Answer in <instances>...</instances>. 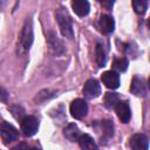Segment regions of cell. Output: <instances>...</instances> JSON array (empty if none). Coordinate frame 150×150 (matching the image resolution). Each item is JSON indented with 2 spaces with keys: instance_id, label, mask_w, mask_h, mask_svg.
<instances>
[{
  "instance_id": "obj_1",
  "label": "cell",
  "mask_w": 150,
  "mask_h": 150,
  "mask_svg": "<svg viewBox=\"0 0 150 150\" xmlns=\"http://www.w3.org/2000/svg\"><path fill=\"white\" fill-rule=\"evenodd\" d=\"M32 42H33V25H32L30 19H27L19 35V41H18V47H16L18 55L20 56L25 55L29 50Z\"/></svg>"
},
{
  "instance_id": "obj_2",
  "label": "cell",
  "mask_w": 150,
  "mask_h": 150,
  "mask_svg": "<svg viewBox=\"0 0 150 150\" xmlns=\"http://www.w3.org/2000/svg\"><path fill=\"white\" fill-rule=\"evenodd\" d=\"M55 15H56V20H57V23H59L62 35L66 36L67 39H73V36H74L73 25H71V19H70L68 12L63 8H59L56 11Z\"/></svg>"
},
{
  "instance_id": "obj_3",
  "label": "cell",
  "mask_w": 150,
  "mask_h": 150,
  "mask_svg": "<svg viewBox=\"0 0 150 150\" xmlns=\"http://www.w3.org/2000/svg\"><path fill=\"white\" fill-rule=\"evenodd\" d=\"M0 136L5 144H9L18 139L19 131L12 124H9L7 122H2V123H0Z\"/></svg>"
},
{
  "instance_id": "obj_4",
  "label": "cell",
  "mask_w": 150,
  "mask_h": 150,
  "mask_svg": "<svg viewBox=\"0 0 150 150\" xmlns=\"http://www.w3.org/2000/svg\"><path fill=\"white\" fill-rule=\"evenodd\" d=\"M39 128V121L35 116H26L21 121V131L25 136H33Z\"/></svg>"
},
{
  "instance_id": "obj_5",
  "label": "cell",
  "mask_w": 150,
  "mask_h": 150,
  "mask_svg": "<svg viewBox=\"0 0 150 150\" xmlns=\"http://www.w3.org/2000/svg\"><path fill=\"white\" fill-rule=\"evenodd\" d=\"M88 112V105L87 103L81 100V98H76L71 102L70 104V114L74 118H83Z\"/></svg>"
},
{
  "instance_id": "obj_6",
  "label": "cell",
  "mask_w": 150,
  "mask_h": 150,
  "mask_svg": "<svg viewBox=\"0 0 150 150\" xmlns=\"http://www.w3.org/2000/svg\"><path fill=\"white\" fill-rule=\"evenodd\" d=\"M103 84L109 89H116L120 86V75L114 70L104 71L101 76Z\"/></svg>"
},
{
  "instance_id": "obj_7",
  "label": "cell",
  "mask_w": 150,
  "mask_h": 150,
  "mask_svg": "<svg viewBox=\"0 0 150 150\" xmlns=\"http://www.w3.org/2000/svg\"><path fill=\"white\" fill-rule=\"evenodd\" d=\"M83 94L88 98H95L101 94V87L95 79H90L84 83Z\"/></svg>"
},
{
  "instance_id": "obj_8",
  "label": "cell",
  "mask_w": 150,
  "mask_h": 150,
  "mask_svg": "<svg viewBox=\"0 0 150 150\" xmlns=\"http://www.w3.org/2000/svg\"><path fill=\"white\" fill-rule=\"evenodd\" d=\"M129 144H130L131 150H148L149 139L143 134H136L130 138Z\"/></svg>"
},
{
  "instance_id": "obj_9",
  "label": "cell",
  "mask_w": 150,
  "mask_h": 150,
  "mask_svg": "<svg viewBox=\"0 0 150 150\" xmlns=\"http://www.w3.org/2000/svg\"><path fill=\"white\" fill-rule=\"evenodd\" d=\"M115 110H116V114L120 118L121 122L123 123H128L130 121V117H131V110L129 108V104L127 102H122V101H118V103L115 105Z\"/></svg>"
},
{
  "instance_id": "obj_10",
  "label": "cell",
  "mask_w": 150,
  "mask_h": 150,
  "mask_svg": "<svg viewBox=\"0 0 150 150\" xmlns=\"http://www.w3.org/2000/svg\"><path fill=\"white\" fill-rule=\"evenodd\" d=\"M100 28L104 34H110L115 29V21L110 15H102L100 18Z\"/></svg>"
},
{
  "instance_id": "obj_11",
  "label": "cell",
  "mask_w": 150,
  "mask_h": 150,
  "mask_svg": "<svg viewBox=\"0 0 150 150\" xmlns=\"http://www.w3.org/2000/svg\"><path fill=\"white\" fill-rule=\"evenodd\" d=\"M71 7H73V11L79 16H86L89 13V9H90L89 2L86 1V0H75V1H73Z\"/></svg>"
},
{
  "instance_id": "obj_12",
  "label": "cell",
  "mask_w": 150,
  "mask_h": 150,
  "mask_svg": "<svg viewBox=\"0 0 150 150\" xmlns=\"http://www.w3.org/2000/svg\"><path fill=\"white\" fill-rule=\"evenodd\" d=\"M79 144H80V148L81 150H98L96 143L94 142L93 137L87 135V134H83L80 136L79 138Z\"/></svg>"
},
{
  "instance_id": "obj_13",
  "label": "cell",
  "mask_w": 150,
  "mask_h": 150,
  "mask_svg": "<svg viewBox=\"0 0 150 150\" xmlns=\"http://www.w3.org/2000/svg\"><path fill=\"white\" fill-rule=\"evenodd\" d=\"M95 61L97 63L98 67H104L105 62H107V53L104 49L103 43L97 42L96 43V48H95Z\"/></svg>"
},
{
  "instance_id": "obj_14",
  "label": "cell",
  "mask_w": 150,
  "mask_h": 150,
  "mask_svg": "<svg viewBox=\"0 0 150 150\" xmlns=\"http://www.w3.org/2000/svg\"><path fill=\"white\" fill-rule=\"evenodd\" d=\"M63 135H64L66 138H68L69 141L75 142V141H79V138H80V136H81V132H80L79 128H77L75 124H68V125L63 129Z\"/></svg>"
},
{
  "instance_id": "obj_15",
  "label": "cell",
  "mask_w": 150,
  "mask_h": 150,
  "mask_svg": "<svg viewBox=\"0 0 150 150\" xmlns=\"http://www.w3.org/2000/svg\"><path fill=\"white\" fill-rule=\"evenodd\" d=\"M130 90L135 94V95H145V86L143 84V82L138 79V77H134L132 82H131V87Z\"/></svg>"
},
{
  "instance_id": "obj_16",
  "label": "cell",
  "mask_w": 150,
  "mask_h": 150,
  "mask_svg": "<svg viewBox=\"0 0 150 150\" xmlns=\"http://www.w3.org/2000/svg\"><path fill=\"white\" fill-rule=\"evenodd\" d=\"M98 127L101 128L100 131L103 132L104 137L109 138V137L112 136V134H114V125H112V123L110 121H102V122L98 123Z\"/></svg>"
},
{
  "instance_id": "obj_17",
  "label": "cell",
  "mask_w": 150,
  "mask_h": 150,
  "mask_svg": "<svg viewBox=\"0 0 150 150\" xmlns=\"http://www.w3.org/2000/svg\"><path fill=\"white\" fill-rule=\"evenodd\" d=\"M118 103V96L114 93H107L104 96V104L107 108H115V105Z\"/></svg>"
},
{
  "instance_id": "obj_18",
  "label": "cell",
  "mask_w": 150,
  "mask_h": 150,
  "mask_svg": "<svg viewBox=\"0 0 150 150\" xmlns=\"http://www.w3.org/2000/svg\"><path fill=\"white\" fill-rule=\"evenodd\" d=\"M114 69L117 70V71H125L127 68H128V60L125 57H120V59H116L114 61Z\"/></svg>"
},
{
  "instance_id": "obj_19",
  "label": "cell",
  "mask_w": 150,
  "mask_h": 150,
  "mask_svg": "<svg viewBox=\"0 0 150 150\" xmlns=\"http://www.w3.org/2000/svg\"><path fill=\"white\" fill-rule=\"evenodd\" d=\"M132 6H134V9H135L136 13L143 14V13H145V11H146L148 2L144 1V0H136V1H132Z\"/></svg>"
},
{
  "instance_id": "obj_20",
  "label": "cell",
  "mask_w": 150,
  "mask_h": 150,
  "mask_svg": "<svg viewBox=\"0 0 150 150\" xmlns=\"http://www.w3.org/2000/svg\"><path fill=\"white\" fill-rule=\"evenodd\" d=\"M26 149H27V145L23 144V143H21V144H19V145L14 146L12 150H26Z\"/></svg>"
},
{
  "instance_id": "obj_21",
  "label": "cell",
  "mask_w": 150,
  "mask_h": 150,
  "mask_svg": "<svg viewBox=\"0 0 150 150\" xmlns=\"http://www.w3.org/2000/svg\"><path fill=\"white\" fill-rule=\"evenodd\" d=\"M102 5H103V6H105V7L109 9V8H111V7H112L114 2H112V1H109V2H107V1H102Z\"/></svg>"
},
{
  "instance_id": "obj_22",
  "label": "cell",
  "mask_w": 150,
  "mask_h": 150,
  "mask_svg": "<svg viewBox=\"0 0 150 150\" xmlns=\"http://www.w3.org/2000/svg\"><path fill=\"white\" fill-rule=\"evenodd\" d=\"M26 150H40V149H38V148H28V146H27Z\"/></svg>"
}]
</instances>
